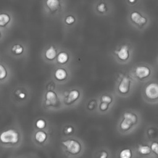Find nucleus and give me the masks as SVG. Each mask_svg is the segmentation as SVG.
<instances>
[{"label":"nucleus","mask_w":158,"mask_h":158,"mask_svg":"<svg viewBox=\"0 0 158 158\" xmlns=\"http://www.w3.org/2000/svg\"><path fill=\"white\" fill-rule=\"evenodd\" d=\"M62 145L64 147L65 151L70 154L75 156L80 153L81 151V143L73 139H69L61 142Z\"/></svg>","instance_id":"f257e3e1"},{"label":"nucleus","mask_w":158,"mask_h":158,"mask_svg":"<svg viewBox=\"0 0 158 158\" xmlns=\"http://www.w3.org/2000/svg\"><path fill=\"white\" fill-rule=\"evenodd\" d=\"M0 140L4 143L15 144L19 140V133L14 130H7L0 135Z\"/></svg>","instance_id":"f03ea898"},{"label":"nucleus","mask_w":158,"mask_h":158,"mask_svg":"<svg viewBox=\"0 0 158 158\" xmlns=\"http://www.w3.org/2000/svg\"><path fill=\"white\" fill-rule=\"evenodd\" d=\"M144 95L149 100H156L158 98V85L156 82L148 83L144 88Z\"/></svg>","instance_id":"7ed1b4c3"},{"label":"nucleus","mask_w":158,"mask_h":158,"mask_svg":"<svg viewBox=\"0 0 158 158\" xmlns=\"http://www.w3.org/2000/svg\"><path fill=\"white\" fill-rule=\"evenodd\" d=\"M131 80L127 76H124L122 78L118 85V91L123 94H127L130 91Z\"/></svg>","instance_id":"20e7f679"},{"label":"nucleus","mask_w":158,"mask_h":158,"mask_svg":"<svg viewBox=\"0 0 158 158\" xmlns=\"http://www.w3.org/2000/svg\"><path fill=\"white\" fill-rule=\"evenodd\" d=\"M135 73L139 79H144L150 75L151 70L147 66L139 65L135 69Z\"/></svg>","instance_id":"39448f33"},{"label":"nucleus","mask_w":158,"mask_h":158,"mask_svg":"<svg viewBox=\"0 0 158 158\" xmlns=\"http://www.w3.org/2000/svg\"><path fill=\"white\" fill-rule=\"evenodd\" d=\"M115 53L117 54L118 58L121 60H127L130 56L129 48L127 45L124 44L118 49L115 51Z\"/></svg>","instance_id":"423d86ee"},{"label":"nucleus","mask_w":158,"mask_h":158,"mask_svg":"<svg viewBox=\"0 0 158 158\" xmlns=\"http://www.w3.org/2000/svg\"><path fill=\"white\" fill-rule=\"evenodd\" d=\"M57 102V96L54 91H48L45 94V105L54 106Z\"/></svg>","instance_id":"0eeeda50"},{"label":"nucleus","mask_w":158,"mask_h":158,"mask_svg":"<svg viewBox=\"0 0 158 158\" xmlns=\"http://www.w3.org/2000/svg\"><path fill=\"white\" fill-rule=\"evenodd\" d=\"M131 20L136 24L138 25H143L146 23V19L143 17L139 12L135 11L131 14Z\"/></svg>","instance_id":"6e6552de"},{"label":"nucleus","mask_w":158,"mask_h":158,"mask_svg":"<svg viewBox=\"0 0 158 158\" xmlns=\"http://www.w3.org/2000/svg\"><path fill=\"white\" fill-rule=\"evenodd\" d=\"M80 91L77 89H72L70 91L66 96V101L68 103H72L76 101L80 97Z\"/></svg>","instance_id":"1a4fd4ad"},{"label":"nucleus","mask_w":158,"mask_h":158,"mask_svg":"<svg viewBox=\"0 0 158 158\" xmlns=\"http://www.w3.org/2000/svg\"><path fill=\"white\" fill-rule=\"evenodd\" d=\"M68 76L67 72L63 68H59L54 72V77L58 81L65 80Z\"/></svg>","instance_id":"9d476101"},{"label":"nucleus","mask_w":158,"mask_h":158,"mask_svg":"<svg viewBox=\"0 0 158 158\" xmlns=\"http://www.w3.org/2000/svg\"><path fill=\"white\" fill-rule=\"evenodd\" d=\"M134 125V124L131 122L130 120L123 118L122 120V121L120 123L119 127L121 130L125 131H128Z\"/></svg>","instance_id":"9b49d317"},{"label":"nucleus","mask_w":158,"mask_h":158,"mask_svg":"<svg viewBox=\"0 0 158 158\" xmlns=\"http://www.w3.org/2000/svg\"><path fill=\"white\" fill-rule=\"evenodd\" d=\"M35 139L37 142L40 143H43L47 139V134L45 131L43 130L38 131L35 135Z\"/></svg>","instance_id":"f8f14e48"},{"label":"nucleus","mask_w":158,"mask_h":158,"mask_svg":"<svg viewBox=\"0 0 158 158\" xmlns=\"http://www.w3.org/2000/svg\"><path fill=\"white\" fill-rule=\"evenodd\" d=\"M57 55V52L53 46H51L45 52V57L48 60H53Z\"/></svg>","instance_id":"ddd939ff"},{"label":"nucleus","mask_w":158,"mask_h":158,"mask_svg":"<svg viewBox=\"0 0 158 158\" xmlns=\"http://www.w3.org/2000/svg\"><path fill=\"white\" fill-rule=\"evenodd\" d=\"M123 118L130 120L134 125H135L138 122V116L135 114L131 112H125L123 115Z\"/></svg>","instance_id":"4468645a"},{"label":"nucleus","mask_w":158,"mask_h":158,"mask_svg":"<svg viewBox=\"0 0 158 158\" xmlns=\"http://www.w3.org/2000/svg\"><path fill=\"white\" fill-rule=\"evenodd\" d=\"M47 7L51 10H56L60 6L59 0H46Z\"/></svg>","instance_id":"2eb2a0df"},{"label":"nucleus","mask_w":158,"mask_h":158,"mask_svg":"<svg viewBox=\"0 0 158 158\" xmlns=\"http://www.w3.org/2000/svg\"><path fill=\"white\" fill-rule=\"evenodd\" d=\"M138 152L142 156H148L151 154V150L149 146L148 145H141L139 144L138 147Z\"/></svg>","instance_id":"dca6fc26"},{"label":"nucleus","mask_w":158,"mask_h":158,"mask_svg":"<svg viewBox=\"0 0 158 158\" xmlns=\"http://www.w3.org/2000/svg\"><path fill=\"white\" fill-rule=\"evenodd\" d=\"M69 55L67 52H59V54L57 55V62L60 64H65L66 62H67V61L69 60Z\"/></svg>","instance_id":"f3484780"},{"label":"nucleus","mask_w":158,"mask_h":158,"mask_svg":"<svg viewBox=\"0 0 158 158\" xmlns=\"http://www.w3.org/2000/svg\"><path fill=\"white\" fill-rule=\"evenodd\" d=\"M133 152L129 148H125L120 151L118 154L119 158H132Z\"/></svg>","instance_id":"a211bd4d"},{"label":"nucleus","mask_w":158,"mask_h":158,"mask_svg":"<svg viewBox=\"0 0 158 158\" xmlns=\"http://www.w3.org/2000/svg\"><path fill=\"white\" fill-rule=\"evenodd\" d=\"M10 20V17L6 14H0V26H5Z\"/></svg>","instance_id":"6ab92c4d"},{"label":"nucleus","mask_w":158,"mask_h":158,"mask_svg":"<svg viewBox=\"0 0 158 158\" xmlns=\"http://www.w3.org/2000/svg\"><path fill=\"white\" fill-rule=\"evenodd\" d=\"M12 51L16 54H20L23 52V47L20 45V44H15L13 46L12 48Z\"/></svg>","instance_id":"aec40b11"},{"label":"nucleus","mask_w":158,"mask_h":158,"mask_svg":"<svg viewBox=\"0 0 158 158\" xmlns=\"http://www.w3.org/2000/svg\"><path fill=\"white\" fill-rule=\"evenodd\" d=\"M46 123L44 119H38L36 122V126L39 129H43L46 127Z\"/></svg>","instance_id":"412c9836"},{"label":"nucleus","mask_w":158,"mask_h":158,"mask_svg":"<svg viewBox=\"0 0 158 158\" xmlns=\"http://www.w3.org/2000/svg\"><path fill=\"white\" fill-rule=\"evenodd\" d=\"M113 98L109 95H102L101 98V101L103 102H106L107 104H110L112 102Z\"/></svg>","instance_id":"4be33fe9"},{"label":"nucleus","mask_w":158,"mask_h":158,"mask_svg":"<svg viewBox=\"0 0 158 158\" xmlns=\"http://www.w3.org/2000/svg\"><path fill=\"white\" fill-rule=\"evenodd\" d=\"M7 70L5 67L0 64V80L5 78L7 76Z\"/></svg>","instance_id":"5701e85b"},{"label":"nucleus","mask_w":158,"mask_h":158,"mask_svg":"<svg viewBox=\"0 0 158 158\" xmlns=\"http://www.w3.org/2000/svg\"><path fill=\"white\" fill-rule=\"evenodd\" d=\"M150 148L151 151L154 152L156 155L158 154V144L156 141H154L153 143H152Z\"/></svg>","instance_id":"b1692460"},{"label":"nucleus","mask_w":158,"mask_h":158,"mask_svg":"<svg viewBox=\"0 0 158 158\" xmlns=\"http://www.w3.org/2000/svg\"><path fill=\"white\" fill-rule=\"evenodd\" d=\"M65 23L68 25H71L75 22V17L73 15H68L65 19Z\"/></svg>","instance_id":"393cba45"},{"label":"nucleus","mask_w":158,"mask_h":158,"mask_svg":"<svg viewBox=\"0 0 158 158\" xmlns=\"http://www.w3.org/2000/svg\"><path fill=\"white\" fill-rule=\"evenodd\" d=\"M99 108L101 111H106L109 109V104L101 102V104H99Z\"/></svg>","instance_id":"a878e982"},{"label":"nucleus","mask_w":158,"mask_h":158,"mask_svg":"<svg viewBox=\"0 0 158 158\" xmlns=\"http://www.w3.org/2000/svg\"><path fill=\"white\" fill-rule=\"evenodd\" d=\"M74 131V128L71 125H68L67 127H65L64 128V132L66 135H69V134H70L72 133H73Z\"/></svg>","instance_id":"bb28decb"},{"label":"nucleus","mask_w":158,"mask_h":158,"mask_svg":"<svg viewBox=\"0 0 158 158\" xmlns=\"http://www.w3.org/2000/svg\"><path fill=\"white\" fill-rule=\"evenodd\" d=\"M98 11H99L101 12H104L106 11L107 8H106V4L104 3L99 4L98 6Z\"/></svg>","instance_id":"cd10ccee"},{"label":"nucleus","mask_w":158,"mask_h":158,"mask_svg":"<svg viewBox=\"0 0 158 158\" xmlns=\"http://www.w3.org/2000/svg\"><path fill=\"white\" fill-rule=\"evenodd\" d=\"M99 158H108V152L105 150L102 151L99 154Z\"/></svg>","instance_id":"c85d7f7f"},{"label":"nucleus","mask_w":158,"mask_h":158,"mask_svg":"<svg viewBox=\"0 0 158 158\" xmlns=\"http://www.w3.org/2000/svg\"><path fill=\"white\" fill-rule=\"evenodd\" d=\"M18 96H19V98H20V99H24V98L26 97V94H25V93H24L23 92L20 93Z\"/></svg>","instance_id":"c756f323"},{"label":"nucleus","mask_w":158,"mask_h":158,"mask_svg":"<svg viewBox=\"0 0 158 158\" xmlns=\"http://www.w3.org/2000/svg\"><path fill=\"white\" fill-rule=\"evenodd\" d=\"M128 1L130 2V3H133L136 1V0H128Z\"/></svg>","instance_id":"7c9ffc66"},{"label":"nucleus","mask_w":158,"mask_h":158,"mask_svg":"<svg viewBox=\"0 0 158 158\" xmlns=\"http://www.w3.org/2000/svg\"><path fill=\"white\" fill-rule=\"evenodd\" d=\"M0 36H1V33H0Z\"/></svg>","instance_id":"2f4dec72"}]
</instances>
